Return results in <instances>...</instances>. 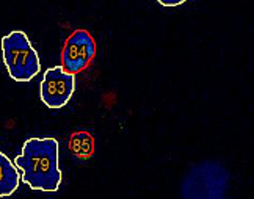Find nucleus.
<instances>
[{
	"instance_id": "obj_4",
	"label": "nucleus",
	"mask_w": 254,
	"mask_h": 199,
	"mask_svg": "<svg viewBox=\"0 0 254 199\" xmlns=\"http://www.w3.org/2000/svg\"><path fill=\"white\" fill-rule=\"evenodd\" d=\"M75 89V77L63 66L47 69L40 85L41 101L49 108H62L69 102Z\"/></svg>"
},
{
	"instance_id": "obj_5",
	"label": "nucleus",
	"mask_w": 254,
	"mask_h": 199,
	"mask_svg": "<svg viewBox=\"0 0 254 199\" xmlns=\"http://www.w3.org/2000/svg\"><path fill=\"white\" fill-rule=\"evenodd\" d=\"M21 174L17 171V166L0 151V198L13 195L17 190Z\"/></svg>"
},
{
	"instance_id": "obj_3",
	"label": "nucleus",
	"mask_w": 254,
	"mask_h": 199,
	"mask_svg": "<svg viewBox=\"0 0 254 199\" xmlns=\"http://www.w3.org/2000/svg\"><path fill=\"white\" fill-rule=\"evenodd\" d=\"M96 55V41L85 28H77L64 41L62 51V66L71 74H79L90 66Z\"/></svg>"
},
{
	"instance_id": "obj_2",
	"label": "nucleus",
	"mask_w": 254,
	"mask_h": 199,
	"mask_svg": "<svg viewBox=\"0 0 254 199\" xmlns=\"http://www.w3.org/2000/svg\"><path fill=\"white\" fill-rule=\"evenodd\" d=\"M2 55L9 77L16 82L32 80L41 71L40 55L21 30H14L2 38Z\"/></svg>"
},
{
	"instance_id": "obj_1",
	"label": "nucleus",
	"mask_w": 254,
	"mask_h": 199,
	"mask_svg": "<svg viewBox=\"0 0 254 199\" xmlns=\"http://www.w3.org/2000/svg\"><path fill=\"white\" fill-rule=\"evenodd\" d=\"M14 165L22 171V182L32 190L57 192L62 184L58 165V141L55 138H28Z\"/></svg>"
},
{
	"instance_id": "obj_6",
	"label": "nucleus",
	"mask_w": 254,
	"mask_h": 199,
	"mask_svg": "<svg viewBox=\"0 0 254 199\" xmlns=\"http://www.w3.org/2000/svg\"><path fill=\"white\" fill-rule=\"evenodd\" d=\"M157 2L162 6H178V5H182L185 2H189V0H157Z\"/></svg>"
}]
</instances>
